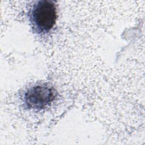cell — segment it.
Returning <instances> with one entry per match:
<instances>
[{
	"mask_svg": "<svg viewBox=\"0 0 145 145\" xmlns=\"http://www.w3.org/2000/svg\"><path fill=\"white\" fill-rule=\"evenodd\" d=\"M57 19V10L52 1L40 0L35 2L30 12V20L38 33L49 32Z\"/></svg>",
	"mask_w": 145,
	"mask_h": 145,
	"instance_id": "cell-1",
	"label": "cell"
},
{
	"mask_svg": "<svg viewBox=\"0 0 145 145\" xmlns=\"http://www.w3.org/2000/svg\"><path fill=\"white\" fill-rule=\"evenodd\" d=\"M54 99L52 88L45 84L33 86L25 92L24 100L28 108L41 110L48 106Z\"/></svg>",
	"mask_w": 145,
	"mask_h": 145,
	"instance_id": "cell-2",
	"label": "cell"
}]
</instances>
